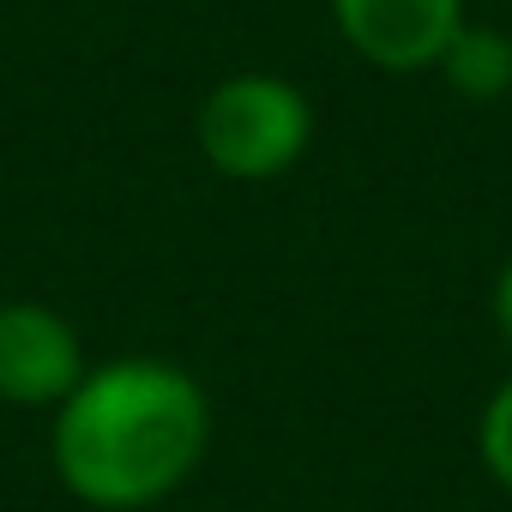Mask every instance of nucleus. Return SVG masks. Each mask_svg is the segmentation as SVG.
<instances>
[{
  "label": "nucleus",
  "instance_id": "obj_7",
  "mask_svg": "<svg viewBox=\"0 0 512 512\" xmlns=\"http://www.w3.org/2000/svg\"><path fill=\"white\" fill-rule=\"evenodd\" d=\"M494 320H500V332H506V344H512V260H506L500 278H494Z\"/></svg>",
  "mask_w": 512,
  "mask_h": 512
},
{
  "label": "nucleus",
  "instance_id": "obj_6",
  "mask_svg": "<svg viewBox=\"0 0 512 512\" xmlns=\"http://www.w3.org/2000/svg\"><path fill=\"white\" fill-rule=\"evenodd\" d=\"M476 452H482V470L512 494V380H500V392L482 404V422H476Z\"/></svg>",
  "mask_w": 512,
  "mask_h": 512
},
{
  "label": "nucleus",
  "instance_id": "obj_4",
  "mask_svg": "<svg viewBox=\"0 0 512 512\" xmlns=\"http://www.w3.org/2000/svg\"><path fill=\"white\" fill-rule=\"evenodd\" d=\"M332 19L362 61L422 73L440 67L446 43L464 31V0H332Z\"/></svg>",
  "mask_w": 512,
  "mask_h": 512
},
{
  "label": "nucleus",
  "instance_id": "obj_1",
  "mask_svg": "<svg viewBox=\"0 0 512 512\" xmlns=\"http://www.w3.org/2000/svg\"><path fill=\"white\" fill-rule=\"evenodd\" d=\"M211 446V404L199 380L157 356H121L79 380L55 410V476L97 512H139L169 500Z\"/></svg>",
  "mask_w": 512,
  "mask_h": 512
},
{
  "label": "nucleus",
  "instance_id": "obj_2",
  "mask_svg": "<svg viewBox=\"0 0 512 512\" xmlns=\"http://www.w3.org/2000/svg\"><path fill=\"white\" fill-rule=\"evenodd\" d=\"M199 151L229 181H272L284 175L314 133L308 97L272 73H235L199 103Z\"/></svg>",
  "mask_w": 512,
  "mask_h": 512
},
{
  "label": "nucleus",
  "instance_id": "obj_5",
  "mask_svg": "<svg viewBox=\"0 0 512 512\" xmlns=\"http://www.w3.org/2000/svg\"><path fill=\"white\" fill-rule=\"evenodd\" d=\"M440 73H446V85H452L458 97L494 103V97L512 91V37L494 31V25H464V31L446 43Z\"/></svg>",
  "mask_w": 512,
  "mask_h": 512
},
{
  "label": "nucleus",
  "instance_id": "obj_3",
  "mask_svg": "<svg viewBox=\"0 0 512 512\" xmlns=\"http://www.w3.org/2000/svg\"><path fill=\"white\" fill-rule=\"evenodd\" d=\"M85 374V344L55 308L0 302V404L61 410Z\"/></svg>",
  "mask_w": 512,
  "mask_h": 512
}]
</instances>
